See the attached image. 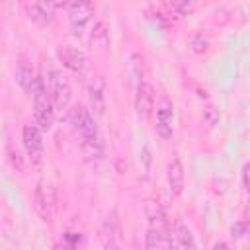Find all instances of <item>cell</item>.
I'll return each mask as SVG.
<instances>
[{
	"instance_id": "cell-23",
	"label": "cell",
	"mask_w": 250,
	"mask_h": 250,
	"mask_svg": "<svg viewBox=\"0 0 250 250\" xmlns=\"http://www.w3.org/2000/svg\"><path fill=\"white\" fill-rule=\"evenodd\" d=\"M244 225L250 230V199L246 201V207H244Z\"/></svg>"
},
{
	"instance_id": "cell-15",
	"label": "cell",
	"mask_w": 250,
	"mask_h": 250,
	"mask_svg": "<svg viewBox=\"0 0 250 250\" xmlns=\"http://www.w3.org/2000/svg\"><path fill=\"white\" fill-rule=\"evenodd\" d=\"M184 178H186L184 166H182V162H180L178 158H174V160L168 164V168H166V180H168L170 191H172L174 195H180V193H182V189H184Z\"/></svg>"
},
{
	"instance_id": "cell-12",
	"label": "cell",
	"mask_w": 250,
	"mask_h": 250,
	"mask_svg": "<svg viewBox=\"0 0 250 250\" xmlns=\"http://www.w3.org/2000/svg\"><path fill=\"white\" fill-rule=\"evenodd\" d=\"M55 8L57 6L53 2H31V4H25V14L29 20H33L41 25H47L53 21Z\"/></svg>"
},
{
	"instance_id": "cell-11",
	"label": "cell",
	"mask_w": 250,
	"mask_h": 250,
	"mask_svg": "<svg viewBox=\"0 0 250 250\" xmlns=\"http://www.w3.org/2000/svg\"><path fill=\"white\" fill-rule=\"evenodd\" d=\"M16 80H18V84L23 88V92L35 96L37 86H39V76L35 74V70H33V66H31L29 61H23V59H21V61L18 62V66H16Z\"/></svg>"
},
{
	"instance_id": "cell-21",
	"label": "cell",
	"mask_w": 250,
	"mask_h": 250,
	"mask_svg": "<svg viewBox=\"0 0 250 250\" xmlns=\"http://www.w3.org/2000/svg\"><path fill=\"white\" fill-rule=\"evenodd\" d=\"M78 240H80V236H76L74 232H66V236H64V244L70 246V248H74Z\"/></svg>"
},
{
	"instance_id": "cell-5",
	"label": "cell",
	"mask_w": 250,
	"mask_h": 250,
	"mask_svg": "<svg viewBox=\"0 0 250 250\" xmlns=\"http://www.w3.org/2000/svg\"><path fill=\"white\" fill-rule=\"evenodd\" d=\"M47 88H49V94H51L55 111L66 109V105H68V102H70V88H68V82H66L59 72L53 70V72H51V78H47Z\"/></svg>"
},
{
	"instance_id": "cell-9",
	"label": "cell",
	"mask_w": 250,
	"mask_h": 250,
	"mask_svg": "<svg viewBox=\"0 0 250 250\" xmlns=\"http://www.w3.org/2000/svg\"><path fill=\"white\" fill-rule=\"evenodd\" d=\"M135 109L141 119H148L154 109V90L148 82H139L135 88Z\"/></svg>"
},
{
	"instance_id": "cell-25",
	"label": "cell",
	"mask_w": 250,
	"mask_h": 250,
	"mask_svg": "<svg viewBox=\"0 0 250 250\" xmlns=\"http://www.w3.org/2000/svg\"><path fill=\"white\" fill-rule=\"evenodd\" d=\"M211 250H230V248H229V244H227V242H215Z\"/></svg>"
},
{
	"instance_id": "cell-4",
	"label": "cell",
	"mask_w": 250,
	"mask_h": 250,
	"mask_svg": "<svg viewBox=\"0 0 250 250\" xmlns=\"http://www.w3.org/2000/svg\"><path fill=\"white\" fill-rule=\"evenodd\" d=\"M21 143L23 148L27 152V158L33 166H41L43 156H45V148H43V137H41V129L33 123L25 125L21 129Z\"/></svg>"
},
{
	"instance_id": "cell-18",
	"label": "cell",
	"mask_w": 250,
	"mask_h": 250,
	"mask_svg": "<svg viewBox=\"0 0 250 250\" xmlns=\"http://www.w3.org/2000/svg\"><path fill=\"white\" fill-rule=\"evenodd\" d=\"M189 45H191V49H193L195 53H205V51L209 49V41H207L203 35H195Z\"/></svg>"
},
{
	"instance_id": "cell-13",
	"label": "cell",
	"mask_w": 250,
	"mask_h": 250,
	"mask_svg": "<svg viewBox=\"0 0 250 250\" xmlns=\"http://www.w3.org/2000/svg\"><path fill=\"white\" fill-rule=\"evenodd\" d=\"M59 59H61V62H62L68 70H72V72H80V70L84 68V64H86V55H84L80 49L72 47V45L61 47V49H59Z\"/></svg>"
},
{
	"instance_id": "cell-6",
	"label": "cell",
	"mask_w": 250,
	"mask_h": 250,
	"mask_svg": "<svg viewBox=\"0 0 250 250\" xmlns=\"http://www.w3.org/2000/svg\"><path fill=\"white\" fill-rule=\"evenodd\" d=\"M94 16V4L92 2H72L68 4V23L74 35H80L88 21Z\"/></svg>"
},
{
	"instance_id": "cell-17",
	"label": "cell",
	"mask_w": 250,
	"mask_h": 250,
	"mask_svg": "<svg viewBox=\"0 0 250 250\" xmlns=\"http://www.w3.org/2000/svg\"><path fill=\"white\" fill-rule=\"evenodd\" d=\"M168 244H170V240H164L158 232L148 229V232H146V250H166Z\"/></svg>"
},
{
	"instance_id": "cell-22",
	"label": "cell",
	"mask_w": 250,
	"mask_h": 250,
	"mask_svg": "<svg viewBox=\"0 0 250 250\" xmlns=\"http://www.w3.org/2000/svg\"><path fill=\"white\" fill-rule=\"evenodd\" d=\"M242 182H244V188L250 191V164H246L242 170Z\"/></svg>"
},
{
	"instance_id": "cell-2",
	"label": "cell",
	"mask_w": 250,
	"mask_h": 250,
	"mask_svg": "<svg viewBox=\"0 0 250 250\" xmlns=\"http://www.w3.org/2000/svg\"><path fill=\"white\" fill-rule=\"evenodd\" d=\"M33 117H35V125L41 131H49L53 125V117H55V105L47 88V82L43 76H39V86L35 92V102H33Z\"/></svg>"
},
{
	"instance_id": "cell-10",
	"label": "cell",
	"mask_w": 250,
	"mask_h": 250,
	"mask_svg": "<svg viewBox=\"0 0 250 250\" xmlns=\"http://www.w3.org/2000/svg\"><path fill=\"white\" fill-rule=\"evenodd\" d=\"M88 100L90 107L96 115H104L105 111V82L102 76H94L88 82Z\"/></svg>"
},
{
	"instance_id": "cell-8",
	"label": "cell",
	"mask_w": 250,
	"mask_h": 250,
	"mask_svg": "<svg viewBox=\"0 0 250 250\" xmlns=\"http://www.w3.org/2000/svg\"><path fill=\"white\" fill-rule=\"evenodd\" d=\"M145 215L150 223V230L158 232L164 240H170V236H168V219L164 215L162 205L154 199H146L145 201Z\"/></svg>"
},
{
	"instance_id": "cell-7",
	"label": "cell",
	"mask_w": 250,
	"mask_h": 250,
	"mask_svg": "<svg viewBox=\"0 0 250 250\" xmlns=\"http://www.w3.org/2000/svg\"><path fill=\"white\" fill-rule=\"evenodd\" d=\"M172 119H174V105L166 96H162L156 104V135L164 141L172 137Z\"/></svg>"
},
{
	"instance_id": "cell-3",
	"label": "cell",
	"mask_w": 250,
	"mask_h": 250,
	"mask_svg": "<svg viewBox=\"0 0 250 250\" xmlns=\"http://www.w3.org/2000/svg\"><path fill=\"white\" fill-rule=\"evenodd\" d=\"M33 207L37 211V215L41 217V221L51 223L55 213H57V191L53 188V184L39 180L37 188H35V195H33Z\"/></svg>"
},
{
	"instance_id": "cell-14",
	"label": "cell",
	"mask_w": 250,
	"mask_h": 250,
	"mask_svg": "<svg viewBox=\"0 0 250 250\" xmlns=\"http://www.w3.org/2000/svg\"><path fill=\"white\" fill-rule=\"evenodd\" d=\"M88 43H90V47L94 51H105L109 47V25L104 20H100V21L94 23V27L90 31Z\"/></svg>"
},
{
	"instance_id": "cell-20",
	"label": "cell",
	"mask_w": 250,
	"mask_h": 250,
	"mask_svg": "<svg viewBox=\"0 0 250 250\" xmlns=\"http://www.w3.org/2000/svg\"><path fill=\"white\" fill-rule=\"evenodd\" d=\"M217 111H215V107L213 105H209L207 109H205V121H207V125L211 127V125H215V121H217Z\"/></svg>"
},
{
	"instance_id": "cell-19",
	"label": "cell",
	"mask_w": 250,
	"mask_h": 250,
	"mask_svg": "<svg viewBox=\"0 0 250 250\" xmlns=\"http://www.w3.org/2000/svg\"><path fill=\"white\" fill-rule=\"evenodd\" d=\"M246 230H248V229H246L244 221H238V223H234V225L230 227V234H232V238H242Z\"/></svg>"
},
{
	"instance_id": "cell-24",
	"label": "cell",
	"mask_w": 250,
	"mask_h": 250,
	"mask_svg": "<svg viewBox=\"0 0 250 250\" xmlns=\"http://www.w3.org/2000/svg\"><path fill=\"white\" fill-rule=\"evenodd\" d=\"M150 148H148V145H145L143 146V156H145V162H146V168H148V164H150V152H148Z\"/></svg>"
},
{
	"instance_id": "cell-16",
	"label": "cell",
	"mask_w": 250,
	"mask_h": 250,
	"mask_svg": "<svg viewBox=\"0 0 250 250\" xmlns=\"http://www.w3.org/2000/svg\"><path fill=\"white\" fill-rule=\"evenodd\" d=\"M176 236H178V242H180V248H182V250H197L195 238H193L189 227H188L182 219L176 221Z\"/></svg>"
},
{
	"instance_id": "cell-26",
	"label": "cell",
	"mask_w": 250,
	"mask_h": 250,
	"mask_svg": "<svg viewBox=\"0 0 250 250\" xmlns=\"http://www.w3.org/2000/svg\"><path fill=\"white\" fill-rule=\"evenodd\" d=\"M53 250H72V248H70V246H66L64 242H57V244L53 246Z\"/></svg>"
},
{
	"instance_id": "cell-1",
	"label": "cell",
	"mask_w": 250,
	"mask_h": 250,
	"mask_svg": "<svg viewBox=\"0 0 250 250\" xmlns=\"http://www.w3.org/2000/svg\"><path fill=\"white\" fill-rule=\"evenodd\" d=\"M70 125L74 135L80 139V146L84 152V158L88 162H98L104 156V139L98 131V125L92 117V113L84 105H76L70 111Z\"/></svg>"
},
{
	"instance_id": "cell-27",
	"label": "cell",
	"mask_w": 250,
	"mask_h": 250,
	"mask_svg": "<svg viewBox=\"0 0 250 250\" xmlns=\"http://www.w3.org/2000/svg\"><path fill=\"white\" fill-rule=\"evenodd\" d=\"M166 250H180V248H178V246H176V244H172V242H170V244H168V248H166Z\"/></svg>"
}]
</instances>
